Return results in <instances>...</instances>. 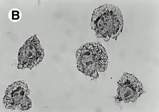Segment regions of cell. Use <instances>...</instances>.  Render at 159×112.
Masks as SVG:
<instances>
[{"instance_id":"cell-2","label":"cell","mask_w":159,"mask_h":112,"mask_svg":"<svg viewBox=\"0 0 159 112\" xmlns=\"http://www.w3.org/2000/svg\"><path fill=\"white\" fill-rule=\"evenodd\" d=\"M76 58L78 69L86 76L96 78L98 72L105 71L107 68V52L98 43H88L81 45L77 51Z\"/></svg>"},{"instance_id":"cell-6","label":"cell","mask_w":159,"mask_h":112,"mask_svg":"<svg viewBox=\"0 0 159 112\" xmlns=\"http://www.w3.org/2000/svg\"><path fill=\"white\" fill-rule=\"evenodd\" d=\"M19 12L17 10H13L12 11V19L17 20L19 18Z\"/></svg>"},{"instance_id":"cell-1","label":"cell","mask_w":159,"mask_h":112,"mask_svg":"<svg viewBox=\"0 0 159 112\" xmlns=\"http://www.w3.org/2000/svg\"><path fill=\"white\" fill-rule=\"evenodd\" d=\"M91 25L98 37L105 41L110 38L116 40L122 33L124 26L121 12L114 5H103L94 10Z\"/></svg>"},{"instance_id":"cell-5","label":"cell","mask_w":159,"mask_h":112,"mask_svg":"<svg viewBox=\"0 0 159 112\" xmlns=\"http://www.w3.org/2000/svg\"><path fill=\"white\" fill-rule=\"evenodd\" d=\"M118 82L119 95L123 101H135L143 92L141 83L131 74L124 73Z\"/></svg>"},{"instance_id":"cell-4","label":"cell","mask_w":159,"mask_h":112,"mask_svg":"<svg viewBox=\"0 0 159 112\" xmlns=\"http://www.w3.org/2000/svg\"><path fill=\"white\" fill-rule=\"evenodd\" d=\"M30 93V91L25 83L21 81L14 82L5 91L3 98L5 107L13 110L17 108L22 110L29 109L31 106V99L28 97Z\"/></svg>"},{"instance_id":"cell-3","label":"cell","mask_w":159,"mask_h":112,"mask_svg":"<svg viewBox=\"0 0 159 112\" xmlns=\"http://www.w3.org/2000/svg\"><path fill=\"white\" fill-rule=\"evenodd\" d=\"M44 51L36 35L28 38L20 49L18 55L17 68L30 69L43 60Z\"/></svg>"}]
</instances>
